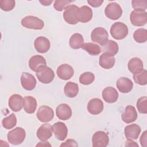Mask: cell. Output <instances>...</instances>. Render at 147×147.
I'll return each mask as SVG.
<instances>
[{
	"mask_svg": "<svg viewBox=\"0 0 147 147\" xmlns=\"http://www.w3.org/2000/svg\"><path fill=\"white\" fill-rule=\"evenodd\" d=\"M77 142L72 139H68L60 145V146H78Z\"/></svg>",
	"mask_w": 147,
	"mask_h": 147,
	"instance_id": "ab89813d",
	"label": "cell"
},
{
	"mask_svg": "<svg viewBox=\"0 0 147 147\" xmlns=\"http://www.w3.org/2000/svg\"><path fill=\"white\" fill-rule=\"evenodd\" d=\"M56 114L60 119L68 120L72 116V110L67 104L61 103L56 107Z\"/></svg>",
	"mask_w": 147,
	"mask_h": 147,
	"instance_id": "d6986e66",
	"label": "cell"
},
{
	"mask_svg": "<svg viewBox=\"0 0 147 147\" xmlns=\"http://www.w3.org/2000/svg\"><path fill=\"white\" fill-rule=\"evenodd\" d=\"M131 24L136 26H142L147 22V13L145 11L133 10L130 14Z\"/></svg>",
	"mask_w": 147,
	"mask_h": 147,
	"instance_id": "ba28073f",
	"label": "cell"
},
{
	"mask_svg": "<svg viewBox=\"0 0 147 147\" xmlns=\"http://www.w3.org/2000/svg\"><path fill=\"white\" fill-rule=\"evenodd\" d=\"M37 146H51V145L49 144V142L47 141H44V142H40L38 144L36 145Z\"/></svg>",
	"mask_w": 147,
	"mask_h": 147,
	"instance_id": "f6af8a7d",
	"label": "cell"
},
{
	"mask_svg": "<svg viewBox=\"0 0 147 147\" xmlns=\"http://www.w3.org/2000/svg\"><path fill=\"white\" fill-rule=\"evenodd\" d=\"M105 14L109 18L116 20L119 18L122 14V9L119 5L116 2L109 3L105 9Z\"/></svg>",
	"mask_w": 147,
	"mask_h": 147,
	"instance_id": "8992f818",
	"label": "cell"
},
{
	"mask_svg": "<svg viewBox=\"0 0 147 147\" xmlns=\"http://www.w3.org/2000/svg\"><path fill=\"white\" fill-rule=\"evenodd\" d=\"M21 84L25 90L31 91L36 87V80L33 75L24 72L21 75Z\"/></svg>",
	"mask_w": 147,
	"mask_h": 147,
	"instance_id": "8fae6325",
	"label": "cell"
},
{
	"mask_svg": "<svg viewBox=\"0 0 147 147\" xmlns=\"http://www.w3.org/2000/svg\"><path fill=\"white\" fill-rule=\"evenodd\" d=\"M131 5L134 10L145 11L147 8V1L146 0H133Z\"/></svg>",
	"mask_w": 147,
	"mask_h": 147,
	"instance_id": "8d00e7d4",
	"label": "cell"
},
{
	"mask_svg": "<svg viewBox=\"0 0 147 147\" xmlns=\"http://www.w3.org/2000/svg\"><path fill=\"white\" fill-rule=\"evenodd\" d=\"M125 146H138V144H137L136 143V142L132 141V140H129V139H127V140L126 141Z\"/></svg>",
	"mask_w": 147,
	"mask_h": 147,
	"instance_id": "7bdbcfd3",
	"label": "cell"
},
{
	"mask_svg": "<svg viewBox=\"0 0 147 147\" xmlns=\"http://www.w3.org/2000/svg\"><path fill=\"white\" fill-rule=\"evenodd\" d=\"M137 107L138 111L141 114L147 113V98L146 96H142L140 98L137 102Z\"/></svg>",
	"mask_w": 147,
	"mask_h": 147,
	"instance_id": "d590c367",
	"label": "cell"
},
{
	"mask_svg": "<svg viewBox=\"0 0 147 147\" xmlns=\"http://www.w3.org/2000/svg\"><path fill=\"white\" fill-rule=\"evenodd\" d=\"M133 38L137 42H145L147 40V30L144 28H139L137 29L134 32Z\"/></svg>",
	"mask_w": 147,
	"mask_h": 147,
	"instance_id": "d6a6232c",
	"label": "cell"
},
{
	"mask_svg": "<svg viewBox=\"0 0 147 147\" xmlns=\"http://www.w3.org/2000/svg\"><path fill=\"white\" fill-rule=\"evenodd\" d=\"M101 51L104 53L108 54L109 55H115L119 50L118 44L113 40H108L104 45H101Z\"/></svg>",
	"mask_w": 147,
	"mask_h": 147,
	"instance_id": "d4e9b609",
	"label": "cell"
},
{
	"mask_svg": "<svg viewBox=\"0 0 147 147\" xmlns=\"http://www.w3.org/2000/svg\"><path fill=\"white\" fill-rule=\"evenodd\" d=\"M109 34L107 30L102 27L94 29L91 33V39L92 41L98 43L100 45H104L109 40Z\"/></svg>",
	"mask_w": 147,
	"mask_h": 147,
	"instance_id": "5b68a950",
	"label": "cell"
},
{
	"mask_svg": "<svg viewBox=\"0 0 147 147\" xmlns=\"http://www.w3.org/2000/svg\"><path fill=\"white\" fill-rule=\"evenodd\" d=\"M141 127L137 124H131L125 127L124 129L125 135L127 139L137 140L141 133Z\"/></svg>",
	"mask_w": 147,
	"mask_h": 147,
	"instance_id": "603a6c76",
	"label": "cell"
},
{
	"mask_svg": "<svg viewBox=\"0 0 147 147\" xmlns=\"http://www.w3.org/2000/svg\"><path fill=\"white\" fill-rule=\"evenodd\" d=\"M133 78L136 83L142 86L146 85L147 83V71L143 69L138 74H133Z\"/></svg>",
	"mask_w": 147,
	"mask_h": 147,
	"instance_id": "e575fe53",
	"label": "cell"
},
{
	"mask_svg": "<svg viewBox=\"0 0 147 147\" xmlns=\"http://www.w3.org/2000/svg\"><path fill=\"white\" fill-rule=\"evenodd\" d=\"M39 2L40 3H41L42 5L44 6H49L50 5L52 2H53V1L52 0H40L39 1Z\"/></svg>",
	"mask_w": 147,
	"mask_h": 147,
	"instance_id": "ee69618b",
	"label": "cell"
},
{
	"mask_svg": "<svg viewBox=\"0 0 147 147\" xmlns=\"http://www.w3.org/2000/svg\"><path fill=\"white\" fill-rule=\"evenodd\" d=\"M69 46L74 49H79L84 44V38L80 33H74L71 36L69 41Z\"/></svg>",
	"mask_w": 147,
	"mask_h": 147,
	"instance_id": "f546056e",
	"label": "cell"
},
{
	"mask_svg": "<svg viewBox=\"0 0 147 147\" xmlns=\"http://www.w3.org/2000/svg\"><path fill=\"white\" fill-rule=\"evenodd\" d=\"M36 115L40 121L46 123L51 121L53 119L54 112L51 107L43 105L38 108Z\"/></svg>",
	"mask_w": 147,
	"mask_h": 147,
	"instance_id": "9c48e42d",
	"label": "cell"
},
{
	"mask_svg": "<svg viewBox=\"0 0 147 147\" xmlns=\"http://www.w3.org/2000/svg\"><path fill=\"white\" fill-rule=\"evenodd\" d=\"M87 108L90 114L98 115L102 113L103 110V103L99 98H93L88 102Z\"/></svg>",
	"mask_w": 147,
	"mask_h": 147,
	"instance_id": "9a60e30c",
	"label": "cell"
},
{
	"mask_svg": "<svg viewBox=\"0 0 147 147\" xmlns=\"http://www.w3.org/2000/svg\"><path fill=\"white\" fill-rule=\"evenodd\" d=\"M79 8L75 5H69L65 9L63 13V18L68 24L75 25L78 22L77 13Z\"/></svg>",
	"mask_w": 147,
	"mask_h": 147,
	"instance_id": "52a82bcc",
	"label": "cell"
},
{
	"mask_svg": "<svg viewBox=\"0 0 147 147\" xmlns=\"http://www.w3.org/2000/svg\"><path fill=\"white\" fill-rule=\"evenodd\" d=\"M21 23L25 28L35 30H41L44 26V22L42 20L33 16L25 17L21 20Z\"/></svg>",
	"mask_w": 147,
	"mask_h": 147,
	"instance_id": "277c9868",
	"label": "cell"
},
{
	"mask_svg": "<svg viewBox=\"0 0 147 147\" xmlns=\"http://www.w3.org/2000/svg\"><path fill=\"white\" fill-rule=\"evenodd\" d=\"M82 48L91 55H98L101 52L100 47L98 45L92 42L84 43Z\"/></svg>",
	"mask_w": 147,
	"mask_h": 147,
	"instance_id": "4dcf8cb0",
	"label": "cell"
},
{
	"mask_svg": "<svg viewBox=\"0 0 147 147\" xmlns=\"http://www.w3.org/2000/svg\"><path fill=\"white\" fill-rule=\"evenodd\" d=\"M147 131H144L140 137V143L142 146L146 147L147 144Z\"/></svg>",
	"mask_w": 147,
	"mask_h": 147,
	"instance_id": "b9f144b4",
	"label": "cell"
},
{
	"mask_svg": "<svg viewBox=\"0 0 147 147\" xmlns=\"http://www.w3.org/2000/svg\"><path fill=\"white\" fill-rule=\"evenodd\" d=\"M37 103L36 99L31 96H26L24 97V109L26 113L28 114L34 113L36 110Z\"/></svg>",
	"mask_w": 147,
	"mask_h": 147,
	"instance_id": "83f0119b",
	"label": "cell"
},
{
	"mask_svg": "<svg viewBox=\"0 0 147 147\" xmlns=\"http://www.w3.org/2000/svg\"><path fill=\"white\" fill-rule=\"evenodd\" d=\"M53 131L55 137L60 140H64L68 134V129L65 124L61 122H57L55 123L52 126Z\"/></svg>",
	"mask_w": 147,
	"mask_h": 147,
	"instance_id": "7c38bea8",
	"label": "cell"
},
{
	"mask_svg": "<svg viewBox=\"0 0 147 147\" xmlns=\"http://www.w3.org/2000/svg\"><path fill=\"white\" fill-rule=\"evenodd\" d=\"M115 60L113 56L106 53H102L99 59V65L105 69H110L115 64Z\"/></svg>",
	"mask_w": 147,
	"mask_h": 147,
	"instance_id": "484cf974",
	"label": "cell"
},
{
	"mask_svg": "<svg viewBox=\"0 0 147 147\" xmlns=\"http://www.w3.org/2000/svg\"><path fill=\"white\" fill-rule=\"evenodd\" d=\"M121 118L126 123L134 122L137 118V113L135 107L131 105L127 106L121 115Z\"/></svg>",
	"mask_w": 147,
	"mask_h": 147,
	"instance_id": "44dd1931",
	"label": "cell"
},
{
	"mask_svg": "<svg viewBox=\"0 0 147 147\" xmlns=\"http://www.w3.org/2000/svg\"><path fill=\"white\" fill-rule=\"evenodd\" d=\"M46 64V60L43 56L41 55H34L31 57L29 60V68L34 72H36L40 66Z\"/></svg>",
	"mask_w": 147,
	"mask_h": 147,
	"instance_id": "4316f807",
	"label": "cell"
},
{
	"mask_svg": "<svg viewBox=\"0 0 147 147\" xmlns=\"http://www.w3.org/2000/svg\"><path fill=\"white\" fill-rule=\"evenodd\" d=\"M26 136L25 130L21 127H17L10 131L7 135V140L12 145H20L24 141Z\"/></svg>",
	"mask_w": 147,
	"mask_h": 147,
	"instance_id": "7a4b0ae2",
	"label": "cell"
},
{
	"mask_svg": "<svg viewBox=\"0 0 147 147\" xmlns=\"http://www.w3.org/2000/svg\"><path fill=\"white\" fill-rule=\"evenodd\" d=\"M72 2V1L68 0H56L54 1L53 7L56 10L61 11L62 10L65 9L68 6H69V3Z\"/></svg>",
	"mask_w": 147,
	"mask_h": 147,
	"instance_id": "f35d334b",
	"label": "cell"
},
{
	"mask_svg": "<svg viewBox=\"0 0 147 147\" xmlns=\"http://www.w3.org/2000/svg\"><path fill=\"white\" fill-rule=\"evenodd\" d=\"M102 95L104 100L109 103L115 102L118 98V93L113 87H107L104 88Z\"/></svg>",
	"mask_w": 147,
	"mask_h": 147,
	"instance_id": "ffe728a7",
	"label": "cell"
},
{
	"mask_svg": "<svg viewBox=\"0 0 147 147\" xmlns=\"http://www.w3.org/2000/svg\"><path fill=\"white\" fill-rule=\"evenodd\" d=\"M52 126L49 123H44L39 127L37 131V137L41 141H47L52 136Z\"/></svg>",
	"mask_w": 147,
	"mask_h": 147,
	"instance_id": "e0dca14e",
	"label": "cell"
},
{
	"mask_svg": "<svg viewBox=\"0 0 147 147\" xmlns=\"http://www.w3.org/2000/svg\"><path fill=\"white\" fill-rule=\"evenodd\" d=\"M16 2L14 0H2L0 1L1 9L5 11H11L15 7Z\"/></svg>",
	"mask_w": 147,
	"mask_h": 147,
	"instance_id": "74e56055",
	"label": "cell"
},
{
	"mask_svg": "<svg viewBox=\"0 0 147 147\" xmlns=\"http://www.w3.org/2000/svg\"><path fill=\"white\" fill-rule=\"evenodd\" d=\"M88 3L94 7H98L100 6L103 2V0H90L87 1Z\"/></svg>",
	"mask_w": 147,
	"mask_h": 147,
	"instance_id": "60d3db41",
	"label": "cell"
},
{
	"mask_svg": "<svg viewBox=\"0 0 147 147\" xmlns=\"http://www.w3.org/2000/svg\"><path fill=\"white\" fill-rule=\"evenodd\" d=\"M110 34L116 40H122L128 34V28L126 24L121 22L114 23L110 28Z\"/></svg>",
	"mask_w": 147,
	"mask_h": 147,
	"instance_id": "3957f363",
	"label": "cell"
},
{
	"mask_svg": "<svg viewBox=\"0 0 147 147\" xmlns=\"http://www.w3.org/2000/svg\"><path fill=\"white\" fill-rule=\"evenodd\" d=\"M95 80V75L90 72L83 73L79 76V82L83 85H88L91 84Z\"/></svg>",
	"mask_w": 147,
	"mask_h": 147,
	"instance_id": "836d02e7",
	"label": "cell"
},
{
	"mask_svg": "<svg viewBox=\"0 0 147 147\" xmlns=\"http://www.w3.org/2000/svg\"><path fill=\"white\" fill-rule=\"evenodd\" d=\"M17 124V118L14 113H11L9 116L4 118L2 121V126L6 129H10L16 126Z\"/></svg>",
	"mask_w": 147,
	"mask_h": 147,
	"instance_id": "1f68e13d",
	"label": "cell"
},
{
	"mask_svg": "<svg viewBox=\"0 0 147 147\" xmlns=\"http://www.w3.org/2000/svg\"><path fill=\"white\" fill-rule=\"evenodd\" d=\"M64 92L68 98L75 97L79 92L78 85L72 82H67L64 87Z\"/></svg>",
	"mask_w": 147,
	"mask_h": 147,
	"instance_id": "f1b7e54d",
	"label": "cell"
},
{
	"mask_svg": "<svg viewBox=\"0 0 147 147\" xmlns=\"http://www.w3.org/2000/svg\"><path fill=\"white\" fill-rule=\"evenodd\" d=\"M34 46L37 52L44 53L49 49L51 43L47 38L43 36H40L37 37L34 40Z\"/></svg>",
	"mask_w": 147,
	"mask_h": 147,
	"instance_id": "ac0fdd59",
	"label": "cell"
},
{
	"mask_svg": "<svg viewBox=\"0 0 147 147\" xmlns=\"http://www.w3.org/2000/svg\"><path fill=\"white\" fill-rule=\"evenodd\" d=\"M56 74L60 79L67 80L73 76L74 74V70L69 64H63L58 67Z\"/></svg>",
	"mask_w": 147,
	"mask_h": 147,
	"instance_id": "4fadbf2b",
	"label": "cell"
},
{
	"mask_svg": "<svg viewBox=\"0 0 147 147\" xmlns=\"http://www.w3.org/2000/svg\"><path fill=\"white\" fill-rule=\"evenodd\" d=\"M109 142L107 134L103 131L95 132L92 137L93 147H106Z\"/></svg>",
	"mask_w": 147,
	"mask_h": 147,
	"instance_id": "30bf717a",
	"label": "cell"
},
{
	"mask_svg": "<svg viewBox=\"0 0 147 147\" xmlns=\"http://www.w3.org/2000/svg\"><path fill=\"white\" fill-rule=\"evenodd\" d=\"M128 69L133 74H137L144 69L142 61L138 57L131 58L127 64Z\"/></svg>",
	"mask_w": 147,
	"mask_h": 147,
	"instance_id": "cb8c5ba5",
	"label": "cell"
},
{
	"mask_svg": "<svg viewBox=\"0 0 147 147\" xmlns=\"http://www.w3.org/2000/svg\"><path fill=\"white\" fill-rule=\"evenodd\" d=\"M36 74L38 80L44 84L50 83L55 78L54 71L46 65L40 66L36 71Z\"/></svg>",
	"mask_w": 147,
	"mask_h": 147,
	"instance_id": "6da1fadb",
	"label": "cell"
},
{
	"mask_svg": "<svg viewBox=\"0 0 147 147\" xmlns=\"http://www.w3.org/2000/svg\"><path fill=\"white\" fill-rule=\"evenodd\" d=\"M116 86L119 92L122 93H127L133 89V83L129 78L121 77L117 80Z\"/></svg>",
	"mask_w": 147,
	"mask_h": 147,
	"instance_id": "7402d4cb",
	"label": "cell"
},
{
	"mask_svg": "<svg viewBox=\"0 0 147 147\" xmlns=\"http://www.w3.org/2000/svg\"><path fill=\"white\" fill-rule=\"evenodd\" d=\"M92 17V10L88 6L84 5L79 8L77 13L78 22L86 23L89 22Z\"/></svg>",
	"mask_w": 147,
	"mask_h": 147,
	"instance_id": "2e32d148",
	"label": "cell"
},
{
	"mask_svg": "<svg viewBox=\"0 0 147 147\" xmlns=\"http://www.w3.org/2000/svg\"><path fill=\"white\" fill-rule=\"evenodd\" d=\"M8 104L12 111L14 112L19 111L24 105V98L19 94H13L10 96Z\"/></svg>",
	"mask_w": 147,
	"mask_h": 147,
	"instance_id": "5bb4252c",
	"label": "cell"
}]
</instances>
